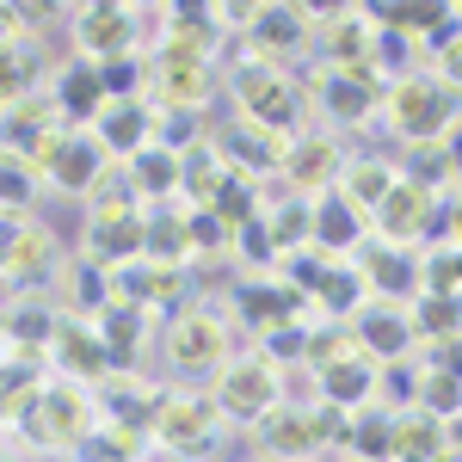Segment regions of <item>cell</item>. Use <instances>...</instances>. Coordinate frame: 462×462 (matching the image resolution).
Returning a JSON list of instances; mask_svg holds the SVG:
<instances>
[{"label": "cell", "mask_w": 462, "mask_h": 462, "mask_svg": "<svg viewBox=\"0 0 462 462\" xmlns=\"http://www.w3.org/2000/svg\"><path fill=\"white\" fill-rule=\"evenodd\" d=\"M259 222H265V235H272V253L284 259L296 241H309V228H315V204H309V198H290L284 210L259 216Z\"/></svg>", "instance_id": "obj_33"}, {"label": "cell", "mask_w": 462, "mask_h": 462, "mask_svg": "<svg viewBox=\"0 0 462 462\" xmlns=\"http://www.w3.org/2000/svg\"><path fill=\"white\" fill-rule=\"evenodd\" d=\"M117 6H130V13H143V6H154V0H117Z\"/></svg>", "instance_id": "obj_42"}, {"label": "cell", "mask_w": 462, "mask_h": 462, "mask_svg": "<svg viewBox=\"0 0 462 462\" xmlns=\"http://www.w3.org/2000/svg\"><path fill=\"white\" fill-rule=\"evenodd\" d=\"M394 179H401V173H394L383 154H357V161L346 154V173H339V185H333V191H339L352 210L370 216V210H376V204H383V198L394 191Z\"/></svg>", "instance_id": "obj_24"}, {"label": "cell", "mask_w": 462, "mask_h": 462, "mask_svg": "<svg viewBox=\"0 0 462 462\" xmlns=\"http://www.w3.org/2000/svg\"><path fill=\"white\" fill-rule=\"evenodd\" d=\"M383 124L407 148L420 143H444L450 124H457V93L438 80V74H401V80H383Z\"/></svg>", "instance_id": "obj_1"}, {"label": "cell", "mask_w": 462, "mask_h": 462, "mask_svg": "<svg viewBox=\"0 0 462 462\" xmlns=\"http://www.w3.org/2000/svg\"><path fill=\"white\" fill-rule=\"evenodd\" d=\"M210 148L228 161V173H284V136H272V130H259V124H247V117H235V124H222V130H210Z\"/></svg>", "instance_id": "obj_12"}, {"label": "cell", "mask_w": 462, "mask_h": 462, "mask_svg": "<svg viewBox=\"0 0 462 462\" xmlns=\"http://www.w3.org/2000/svg\"><path fill=\"white\" fill-rule=\"evenodd\" d=\"M370 296V284H364V272H327L320 278V290H315V302H327V309H346V315H357V302Z\"/></svg>", "instance_id": "obj_34"}, {"label": "cell", "mask_w": 462, "mask_h": 462, "mask_svg": "<svg viewBox=\"0 0 462 462\" xmlns=\"http://www.w3.org/2000/svg\"><path fill=\"white\" fill-rule=\"evenodd\" d=\"M32 93H43V56L32 37H13L0 43V106H19Z\"/></svg>", "instance_id": "obj_26"}, {"label": "cell", "mask_w": 462, "mask_h": 462, "mask_svg": "<svg viewBox=\"0 0 462 462\" xmlns=\"http://www.w3.org/2000/svg\"><path fill=\"white\" fill-rule=\"evenodd\" d=\"M204 210H210L222 228H247L253 216H259V191H253V179H247V173H228L222 185H216V198L204 204Z\"/></svg>", "instance_id": "obj_30"}, {"label": "cell", "mask_w": 462, "mask_h": 462, "mask_svg": "<svg viewBox=\"0 0 462 462\" xmlns=\"http://www.w3.org/2000/svg\"><path fill=\"white\" fill-rule=\"evenodd\" d=\"M25 426H32L37 444H56V450L87 444V438L99 431V394L87 389V383H74V376H56V383L37 389Z\"/></svg>", "instance_id": "obj_4"}, {"label": "cell", "mask_w": 462, "mask_h": 462, "mask_svg": "<svg viewBox=\"0 0 462 462\" xmlns=\"http://www.w3.org/2000/svg\"><path fill=\"white\" fill-rule=\"evenodd\" d=\"M315 106H320V117L357 130L364 117H376V106H383V80L376 74H352V69H327L315 80Z\"/></svg>", "instance_id": "obj_13"}, {"label": "cell", "mask_w": 462, "mask_h": 462, "mask_svg": "<svg viewBox=\"0 0 462 462\" xmlns=\"http://www.w3.org/2000/svg\"><path fill=\"white\" fill-rule=\"evenodd\" d=\"M69 284H74V302H80L74 315H87L93 302H106L111 278H106V265H93V259H74V265H69ZM93 315H99V309H93Z\"/></svg>", "instance_id": "obj_35"}, {"label": "cell", "mask_w": 462, "mask_h": 462, "mask_svg": "<svg viewBox=\"0 0 462 462\" xmlns=\"http://www.w3.org/2000/svg\"><path fill=\"white\" fill-rule=\"evenodd\" d=\"M228 357H235V327H228L222 309H210V302L173 309V320H167V364L179 376H216Z\"/></svg>", "instance_id": "obj_3"}, {"label": "cell", "mask_w": 462, "mask_h": 462, "mask_svg": "<svg viewBox=\"0 0 462 462\" xmlns=\"http://www.w3.org/2000/svg\"><path fill=\"white\" fill-rule=\"evenodd\" d=\"M444 161H450V173H462V117L450 124V136H444Z\"/></svg>", "instance_id": "obj_40"}, {"label": "cell", "mask_w": 462, "mask_h": 462, "mask_svg": "<svg viewBox=\"0 0 462 462\" xmlns=\"http://www.w3.org/2000/svg\"><path fill=\"white\" fill-rule=\"evenodd\" d=\"M253 438L272 450V457H284V462H309L315 450H327V438H320V407H272L259 426H253Z\"/></svg>", "instance_id": "obj_17"}, {"label": "cell", "mask_w": 462, "mask_h": 462, "mask_svg": "<svg viewBox=\"0 0 462 462\" xmlns=\"http://www.w3.org/2000/svg\"><path fill=\"white\" fill-rule=\"evenodd\" d=\"M346 173V143L333 130H309V136H290L284 148V179L296 198H327Z\"/></svg>", "instance_id": "obj_8"}, {"label": "cell", "mask_w": 462, "mask_h": 462, "mask_svg": "<svg viewBox=\"0 0 462 462\" xmlns=\"http://www.w3.org/2000/svg\"><path fill=\"white\" fill-rule=\"evenodd\" d=\"M265 6H272V0H216V19H222V25H253Z\"/></svg>", "instance_id": "obj_37"}, {"label": "cell", "mask_w": 462, "mask_h": 462, "mask_svg": "<svg viewBox=\"0 0 462 462\" xmlns=\"http://www.w3.org/2000/svg\"><path fill=\"white\" fill-rule=\"evenodd\" d=\"M364 228H370V216L352 210L339 191L315 198V228H309V241L320 247V259H333V253H352L357 241H364Z\"/></svg>", "instance_id": "obj_21"}, {"label": "cell", "mask_w": 462, "mask_h": 462, "mask_svg": "<svg viewBox=\"0 0 462 462\" xmlns=\"http://www.w3.org/2000/svg\"><path fill=\"white\" fill-rule=\"evenodd\" d=\"M235 99H241V117L259 124V130H272V136H296V124H302V93H296V80L284 69H272V62H241L235 74Z\"/></svg>", "instance_id": "obj_6"}, {"label": "cell", "mask_w": 462, "mask_h": 462, "mask_svg": "<svg viewBox=\"0 0 462 462\" xmlns=\"http://www.w3.org/2000/svg\"><path fill=\"white\" fill-rule=\"evenodd\" d=\"M0 462H6V457H0Z\"/></svg>", "instance_id": "obj_44"}, {"label": "cell", "mask_w": 462, "mask_h": 462, "mask_svg": "<svg viewBox=\"0 0 462 462\" xmlns=\"http://www.w3.org/2000/svg\"><path fill=\"white\" fill-rule=\"evenodd\" d=\"M431 210H438V198H431L426 185L394 179V191L370 210V228H376V241H383V247H420V241H426Z\"/></svg>", "instance_id": "obj_11"}, {"label": "cell", "mask_w": 462, "mask_h": 462, "mask_svg": "<svg viewBox=\"0 0 462 462\" xmlns=\"http://www.w3.org/2000/svg\"><path fill=\"white\" fill-rule=\"evenodd\" d=\"M241 32H247V56L253 62H272V69H278V62L296 56V50L315 43V19H309L296 0H272V6H265L253 25H241Z\"/></svg>", "instance_id": "obj_9"}, {"label": "cell", "mask_w": 462, "mask_h": 462, "mask_svg": "<svg viewBox=\"0 0 462 462\" xmlns=\"http://www.w3.org/2000/svg\"><path fill=\"white\" fill-rule=\"evenodd\" d=\"M413 339H457L462 333V302L457 296H431L420 290V302H413Z\"/></svg>", "instance_id": "obj_31"}, {"label": "cell", "mask_w": 462, "mask_h": 462, "mask_svg": "<svg viewBox=\"0 0 462 462\" xmlns=\"http://www.w3.org/2000/svg\"><path fill=\"white\" fill-rule=\"evenodd\" d=\"M56 272V241L37 222H6L0 228V278L6 284H43Z\"/></svg>", "instance_id": "obj_15"}, {"label": "cell", "mask_w": 462, "mask_h": 462, "mask_svg": "<svg viewBox=\"0 0 462 462\" xmlns=\"http://www.w3.org/2000/svg\"><path fill=\"white\" fill-rule=\"evenodd\" d=\"M50 106H56V117H62L69 130H74V124H93V117L111 106V99H106V80H99V62H87V56L69 62V69L50 80Z\"/></svg>", "instance_id": "obj_19"}, {"label": "cell", "mask_w": 462, "mask_h": 462, "mask_svg": "<svg viewBox=\"0 0 462 462\" xmlns=\"http://www.w3.org/2000/svg\"><path fill=\"white\" fill-rule=\"evenodd\" d=\"M320 394H327V407H339V413L370 407V394H376V364H370L364 352L327 364V370H320Z\"/></svg>", "instance_id": "obj_23"}, {"label": "cell", "mask_w": 462, "mask_h": 462, "mask_svg": "<svg viewBox=\"0 0 462 462\" xmlns=\"http://www.w3.org/2000/svg\"><path fill=\"white\" fill-rule=\"evenodd\" d=\"M438 62H444V87H457L462 80V32L438 37Z\"/></svg>", "instance_id": "obj_38"}, {"label": "cell", "mask_w": 462, "mask_h": 462, "mask_svg": "<svg viewBox=\"0 0 462 462\" xmlns=\"http://www.w3.org/2000/svg\"><path fill=\"white\" fill-rule=\"evenodd\" d=\"M50 352L69 364L74 383H87V376H106V370H111L106 346H99V327H87V320H62V327H56V339H50Z\"/></svg>", "instance_id": "obj_25"}, {"label": "cell", "mask_w": 462, "mask_h": 462, "mask_svg": "<svg viewBox=\"0 0 462 462\" xmlns=\"http://www.w3.org/2000/svg\"><path fill=\"white\" fill-rule=\"evenodd\" d=\"M352 339L370 364H401V352L413 346V320L401 302H370L352 315Z\"/></svg>", "instance_id": "obj_16"}, {"label": "cell", "mask_w": 462, "mask_h": 462, "mask_svg": "<svg viewBox=\"0 0 462 462\" xmlns=\"http://www.w3.org/2000/svg\"><path fill=\"white\" fill-rule=\"evenodd\" d=\"M148 431H154V444L161 450H173V457H210L216 450V431H222V413H216L210 394H154V420H148Z\"/></svg>", "instance_id": "obj_7"}, {"label": "cell", "mask_w": 462, "mask_h": 462, "mask_svg": "<svg viewBox=\"0 0 462 462\" xmlns=\"http://www.w3.org/2000/svg\"><path fill=\"white\" fill-rule=\"evenodd\" d=\"M19 37V13H13V0H0V43H13Z\"/></svg>", "instance_id": "obj_41"}, {"label": "cell", "mask_w": 462, "mask_h": 462, "mask_svg": "<svg viewBox=\"0 0 462 462\" xmlns=\"http://www.w3.org/2000/svg\"><path fill=\"white\" fill-rule=\"evenodd\" d=\"M130 191L136 198H173L179 191V154L173 148H161V143H148L143 154H130Z\"/></svg>", "instance_id": "obj_28"}, {"label": "cell", "mask_w": 462, "mask_h": 462, "mask_svg": "<svg viewBox=\"0 0 462 462\" xmlns=\"http://www.w3.org/2000/svg\"><path fill=\"white\" fill-rule=\"evenodd\" d=\"M93 136H99V148L106 154H143L148 143H154V106H143V99H111L99 117H93Z\"/></svg>", "instance_id": "obj_20"}, {"label": "cell", "mask_w": 462, "mask_h": 462, "mask_svg": "<svg viewBox=\"0 0 462 462\" xmlns=\"http://www.w3.org/2000/svg\"><path fill=\"white\" fill-rule=\"evenodd\" d=\"M0 198H6L13 210H19V204H32V167H25V161H13V154L0 161Z\"/></svg>", "instance_id": "obj_36"}, {"label": "cell", "mask_w": 462, "mask_h": 462, "mask_svg": "<svg viewBox=\"0 0 462 462\" xmlns=\"http://www.w3.org/2000/svg\"><path fill=\"white\" fill-rule=\"evenodd\" d=\"M106 148H99V136L93 130H69L62 143H56V154L43 161V173H50V185L56 191H69V198H87V191H99V179H106Z\"/></svg>", "instance_id": "obj_14"}, {"label": "cell", "mask_w": 462, "mask_h": 462, "mask_svg": "<svg viewBox=\"0 0 462 462\" xmlns=\"http://www.w3.org/2000/svg\"><path fill=\"white\" fill-rule=\"evenodd\" d=\"M296 290H272V284H241V315L253 327H278V320H296Z\"/></svg>", "instance_id": "obj_32"}, {"label": "cell", "mask_w": 462, "mask_h": 462, "mask_svg": "<svg viewBox=\"0 0 462 462\" xmlns=\"http://www.w3.org/2000/svg\"><path fill=\"white\" fill-rule=\"evenodd\" d=\"M216 413L222 420H235V426H259L278 401H284V376H278V364L265 352H253V357H228L222 370H216Z\"/></svg>", "instance_id": "obj_5"}, {"label": "cell", "mask_w": 462, "mask_h": 462, "mask_svg": "<svg viewBox=\"0 0 462 462\" xmlns=\"http://www.w3.org/2000/svg\"><path fill=\"white\" fill-rule=\"evenodd\" d=\"M364 284L376 290V296H420V265L407 259V247H383L376 241V253H364Z\"/></svg>", "instance_id": "obj_27"}, {"label": "cell", "mask_w": 462, "mask_h": 462, "mask_svg": "<svg viewBox=\"0 0 462 462\" xmlns=\"http://www.w3.org/2000/svg\"><path fill=\"white\" fill-rule=\"evenodd\" d=\"M309 19H339V13H352V0H296Z\"/></svg>", "instance_id": "obj_39"}, {"label": "cell", "mask_w": 462, "mask_h": 462, "mask_svg": "<svg viewBox=\"0 0 462 462\" xmlns=\"http://www.w3.org/2000/svg\"><path fill=\"white\" fill-rule=\"evenodd\" d=\"M352 462H357V457H352Z\"/></svg>", "instance_id": "obj_45"}, {"label": "cell", "mask_w": 462, "mask_h": 462, "mask_svg": "<svg viewBox=\"0 0 462 462\" xmlns=\"http://www.w3.org/2000/svg\"><path fill=\"white\" fill-rule=\"evenodd\" d=\"M222 179H228V161H222V154H216L210 143H191L185 154H179V191H185V198L210 204Z\"/></svg>", "instance_id": "obj_29"}, {"label": "cell", "mask_w": 462, "mask_h": 462, "mask_svg": "<svg viewBox=\"0 0 462 462\" xmlns=\"http://www.w3.org/2000/svg\"><path fill=\"white\" fill-rule=\"evenodd\" d=\"M444 444H450V431H444V420H438V413H426V407L394 413L389 462H444Z\"/></svg>", "instance_id": "obj_22"}, {"label": "cell", "mask_w": 462, "mask_h": 462, "mask_svg": "<svg viewBox=\"0 0 462 462\" xmlns=\"http://www.w3.org/2000/svg\"><path fill=\"white\" fill-rule=\"evenodd\" d=\"M56 6H62V13H69V0H56Z\"/></svg>", "instance_id": "obj_43"}, {"label": "cell", "mask_w": 462, "mask_h": 462, "mask_svg": "<svg viewBox=\"0 0 462 462\" xmlns=\"http://www.w3.org/2000/svg\"><path fill=\"white\" fill-rule=\"evenodd\" d=\"M320 56L327 69H352V74H370V56H376V19L364 13H339V19H320Z\"/></svg>", "instance_id": "obj_18"}, {"label": "cell", "mask_w": 462, "mask_h": 462, "mask_svg": "<svg viewBox=\"0 0 462 462\" xmlns=\"http://www.w3.org/2000/svg\"><path fill=\"white\" fill-rule=\"evenodd\" d=\"M74 43H80V56L87 62H111V56H136V43H143V19L130 13V6H117V0H93L80 19H74Z\"/></svg>", "instance_id": "obj_10"}, {"label": "cell", "mask_w": 462, "mask_h": 462, "mask_svg": "<svg viewBox=\"0 0 462 462\" xmlns=\"http://www.w3.org/2000/svg\"><path fill=\"white\" fill-rule=\"evenodd\" d=\"M148 106L154 111H198L210 99V50L185 43V37H161L148 50Z\"/></svg>", "instance_id": "obj_2"}]
</instances>
